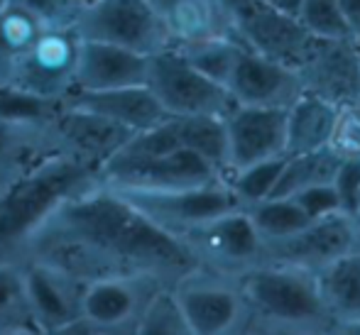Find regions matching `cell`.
Returning a JSON list of instances; mask_svg holds the SVG:
<instances>
[{
    "mask_svg": "<svg viewBox=\"0 0 360 335\" xmlns=\"http://www.w3.org/2000/svg\"><path fill=\"white\" fill-rule=\"evenodd\" d=\"M5 5H8V0H0V10H3V8H5Z\"/></svg>",
    "mask_w": 360,
    "mask_h": 335,
    "instance_id": "obj_44",
    "label": "cell"
},
{
    "mask_svg": "<svg viewBox=\"0 0 360 335\" xmlns=\"http://www.w3.org/2000/svg\"><path fill=\"white\" fill-rule=\"evenodd\" d=\"M22 260L47 265L81 284L152 277L174 287L196 269L179 237L101 181L67 199L42 223Z\"/></svg>",
    "mask_w": 360,
    "mask_h": 335,
    "instance_id": "obj_1",
    "label": "cell"
},
{
    "mask_svg": "<svg viewBox=\"0 0 360 335\" xmlns=\"http://www.w3.org/2000/svg\"><path fill=\"white\" fill-rule=\"evenodd\" d=\"M353 47H356V54H358V62H360V34H356V37H351Z\"/></svg>",
    "mask_w": 360,
    "mask_h": 335,
    "instance_id": "obj_42",
    "label": "cell"
},
{
    "mask_svg": "<svg viewBox=\"0 0 360 335\" xmlns=\"http://www.w3.org/2000/svg\"><path fill=\"white\" fill-rule=\"evenodd\" d=\"M174 125L181 147L199 155L206 164L214 166L218 176L228 181L231 162H228L226 118H221V115H186V118H174Z\"/></svg>",
    "mask_w": 360,
    "mask_h": 335,
    "instance_id": "obj_26",
    "label": "cell"
},
{
    "mask_svg": "<svg viewBox=\"0 0 360 335\" xmlns=\"http://www.w3.org/2000/svg\"><path fill=\"white\" fill-rule=\"evenodd\" d=\"M34 13L47 27H74L89 0H15Z\"/></svg>",
    "mask_w": 360,
    "mask_h": 335,
    "instance_id": "obj_36",
    "label": "cell"
},
{
    "mask_svg": "<svg viewBox=\"0 0 360 335\" xmlns=\"http://www.w3.org/2000/svg\"><path fill=\"white\" fill-rule=\"evenodd\" d=\"M81 42L84 39L76 27L44 29L37 42L20 57L10 84L44 98L64 100L74 91Z\"/></svg>",
    "mask_w": 360,
    "mask_h": 335,
    "instance_id": "obj_10",
    "label": "cell"
},
{
    "mask_svg": "<svg viewBox=\"0 0 360 335\" xmlns=\"http://www.w3.org/2000/svg\"><path fill=\"white\" fill-rule=\"evenodd\" d=\"M245 213L250 216L255 230L260 232L262 242L280 240L311 223V218L302 211V206L289 196H270V199L250 203L245 206Z\"/></svg>",
    "mask_w": 360,
    "mask_h": 335,
    "instance_id": "obj_30",
    "label": "cell"
},
{
    "mask_svg": "<svg viewBox=\"0 0 360 335\" xmlns=\"http://www.w3.org/2000/svg\"><path fill=\"white\" fill-rule=\"evenodd\" d=\"M353 218H356V223H358V228H360V206H358V211L353 213Z\"/></svg>",
    "mask_w": 360,
    "mask_h": 335,
    "instance_id": "obj_43",
    "label": "cell"
},
{
    "mask_svg": "<svg viewBox=\"0 0 360 335\" xmlns=\"http://www.w3.org/2000/svg\"><path fill=\"white\" fill-rule=\"evenodd\" d=\"M336 115L338 105L328 103L321 96L302 91L297 100L287 108L285 155H302V152L326 147Z\"/></svg>",
    "mask_w": 360,
    "mask_h": 335,
    "instance_id": "obj_23",
    "label": "cell"
},
{
    "mask_svg": "<svg viewBox=\"0 0 360 335\" xmlns=\"http://www.w3.org/2000/svg\"><path fill=\"white\" fill-rule=\"evenodd\" d=\"M150 5L174 47L236 34L231 15L218 0H150Z\"/></svg>",
    "mask_w": 360,
    "mask_h": 335,
    "instance_id": "obj_21",
    "label": "cell"
},
{
    "mask_svg": "<svg viewBox=\"0 0 360 335\" xmlns=\"http://www.w3.org/2000/svg\"><path fill=\"white\" fill-rule=\"evenodd\" d=\"M302 206V211L307 213L309 218H321V216H328V213H336L341 211V203H338V196H336V189L333 184H319V186H311V189H304L299 194L289 196Z\"/></svg>",
    "mask_w": 360,
    "mask_h": 335,
    "instance_id": "obj_38",
    "label": "cell"
},
{
    "mask_svg": "<svg viewBox=\"0 0 360 335\" xmlns=\"http://www.w3.org/2000/svg\"><path fill=\"white\" fill-rule=\"evenodd\" d=\"M226 88L238 105L289 108L302 93V81L297 69L272 62L245 47L238 57Z\"/></svg>",
    "mask_w": 360,
    "mask_h": 335,
    "instance_id": "obj_17",
    "label": "cell"
},
{
    "mask_svg": "<svg viewBox=\"0 0 360 335\" xmlns=\"http://www.w3.org/2000/svg\"><path fill=\"white\" fill-rule=\"evenodd\" d=\"M0 335H39L25 289L22 262H0Z\"/></svg>",
    "mask_w": 360,
    "mask_h": 335,
    "instance_id": "obj_28",
    "label": "cell"
},
{
    "mask_svg": "<svg viewBox=\"0 0 360 335\" xmlns=\"http://www.w3.org/2000/svg\"><path fill=\"white\" fill-rule=\"evenodd\" d=\"M145 86L172 118H186V115L226 118L228 110L236 105L226 86L216 84L191 67L174 47L152 54L147 62Z\"/></svg>",
    "mask_w": 360,
    "mask_h": 335,
    "instance_id": "obj_6",
    "label": "cell"
},
{
    "mask_svg": "<svg viewBox=\"0 0 360 335\" xmlns=\"http://www.w3.org/2000/svg\"><path fill=\"white\" fill-rule=\"evenodd\" d=\"M223 179L199 155L186 147L130 164H105L101 169V184L118 191H165V189H189V186L211 184Z\"/></svg>",
    "mask_w": 360,
    "mask_h": 335,
    "instance_id": "obj_13",
    "label": "cell"
},
{
    "mask_svg": "<svg viewBox=\"0 0 360 335\" xmlns=\"http://www.w3.org/2000/svg\"><path fill=\"white\" fill-rule=\"evenodd\" d=\"M49 152H59L49 125H27L0 118V191Z\"/></svg>",
    "mask_w": 360,
    "mask_h": 335,
    "instance_id": "obj_24",
    "label": "cell"
},
{
    "mask_svg": "<svg viewBox=\"0 0 360 335\" xmlns=\"http://www.w3.org/2000/svg\"><path fill=\"white\" fill-rule=\"evenodd\" d=\"M98 169L49 152L0 191V262H20L27 242L67 199L98 184Z\"/></svg>",
    "mask_w": 360,
    "mask_h": 335,
    "instance_id": "obj_3",
    "label": "cell"
},
{
    "mask_svg": "<svg viewBox=\"0 0 360 335\" xmlns=\"http://www.w3.org/2000/svg\"><path fill=\"white\" fill-rule=\"evenodd\" d=\"M285 128L287 108L233 105L226 115L231 174L255 162L285 155Z\"/></svg>",
    "mask_w": 360,
    "mask_h": 335,
    "instance_id": "obj_16",
    "label": "cell"
},
{
    "mask_svg": "<svg viewBox=\"0 0 360 335\" xmlns=\"http://www.w3.org/2000/svg\"><path fill=\"white\" fill-rule=\"evenodd\" d=\"M260 3L267 5V8H272V10H277V13H285V15L297 18L304 0H260Z\"/></svg>",
    "mask_w": 360,
    "mask_h": 335,
    "instance_id": "obj_40",
    "label": "cell"
},
{
    "mask_svg": "<svg viewBox=\"0 0 360 335\" xmlns=\"http://www.w3.org/2000/svg\"><path fill=\"white\" fill-rule=\"evenodd\" d=\"M243 313L233 335H331L314 274L297 267L260 262L233 279Z\"/></svg>",
    "mask_w": 360,
    "mask_h": 335,
    "instance_id": "obj_2",
    "label": "cell"
},
{
    "mask_svg": "<svg viewBox=\"0 0 360 335\" xmlns=\"http://www.w3.org/2000/svg\"><path fill=\"white\" fill-rule=\"evenodd\" d=\"M328 147L341 159H360V105H341Z\"/></svg>",
    "mask_w": 360,
    "mask_h": 335,
    "instance_id": "obj_35",
    "label": "cell"
},
{
    "mask_svg": "<svg viewBox=\"0 0 360 335\" xmlns=\"http://www.w3.org/2000/svg\"><path fill=\"white\" fill-rule=\"evenodd\" d=\"M333 189L343 213H356L360 206V159H341L333 174Z\"/></svg>",
    "mask_w": 360,
    "mask_h": 335,
    "instance_id": "obj_37",
    "label": "cell"
},
{
    "mask_svg": "<svg viewBox=\"0 0 360 335\" xmlns=\"http://www.w3.org/2000/svg\"><path fill=\"white\" fill-rule=\"evenodd\" d=\"M64 100L94 110V113L103 115V118L113 120L133 133L155 128V125L172 118L145 84L108 91H72Z\"/></svg>",
    "mask_w": 360,
    "mask_h": 335,
    "instance_id": "obj_20",
    "label": "cell"
},
{
    "mask_svg": "<svg viewBox=\"0 0 360 335\" xmlns=\"http://www.w3.org/2000/svg\"><path fill=\"white\" fill-rule=\"evenodd\" d=\"M64 100H52L30 93L13 84L0 86V118L27 125H49Z\"/></svg>",
    "mask_w": 360,
    "mask_h": 335,
    "instance_id": "obj_32",
    "label": "cell"
},
{
    "mask_svg": "<svg viewBox=\"0 0 360 335\" xmlns=\"http://www.w3.org/2000/svg\"><path fill=\"white\" fill-rule=\"evenodd\" d=\"M302 91L321 96L333 105L360 103V62L351 37L311 39L302 64L297 67Z\"/></svg>",
    "mask_w": 360,
    "mask_h": 335,
    "instance_id": "obj_12",
    "label": "cell"
},
{
    "mask_svg": "<svg viewBox=\"0 0 360 335\" xmlns=\"http://www.w3.org/2000/svg\"><path fill=\"white\" fill-rule=\"evenodd\" d=\"M233 29L248 49L292 69L302 64L314 39L297 18L277 13L260 0H252L233 18Z\"/></svg>",
    "mask_w": 360,
    "mask_h": 335,
    "instance_id": "obj_15",
    "label": "cell"
},
{
    "mask_svg": "<svg viewBox=\"0 0 360 335\" xmlns=\"http://www.w3.org/2000/svg\"><path fill=\"white\" fill-rule=\"evenodd\" d=\"M331 335H360V255H348L314 274Z\"/></svg>",
    "mask_w": 360,
    "mask_h": 335,
    "instance_id": "obj_22",
    "label": "cell"
},
{
    "mask_svg": "<svg viewBox=\"0 0 360 335\" xmlns=\"http://www.w3.org/2000/svg\"><path fill=\"white\" fill-rule=\"evenodd\" d=\"M218 3H221L223 8H226V13L231 15V20H233L238 13H240V10H245L248 5L252 3V0H218Z\"/></svg>",
    "mask_w": 360,
    "mask_h": 335,
    "instance_id": "obj_41",
    "label": "cell"
},
{
    "mask_svg": "<svg viewBox=\"0 0 360 335\" xmlns=\"http://www.w3.org/2000/svg\"><path fill=\"white\" fill-rule=\"evenodd\" d=\"M167 284L152 277H110L86 284L81 316L62 335H135L150 296Z\"/></svg>",
    "mask_w": 360,
    "mask_h": 335,
    "instance_id": "obj_7",
    "label": "cell"
},
{
    "mask_svg": "<svg viewBox=\"0 0 360 335\" xmlns=\"http://www.w3.org/2000/svg\"><path fill=\"white\" fill-rule=\"evenodd\" d=\"M338 164H341V157L333 155L328 145L311 152H302V155H287L280 179L270 196H294L311 186L331 184Z\"/></svg>",
    "mask_w": 360,
    "mask_h": 335,
    "instance_id": "obj_27",
    "label": "cell"
},
{
    "mask_svg": "<svg viewBox=\"0 0 360 335\" xmlns=\"http://www.w3.org/2000/svg\"><path fill=\"white\" fill-rule=\"evenodd\" d=\"M285 157L287 155L270 157V159L255 162V164L243 166V169H238L236 174H231L228 184H231L233 194H236V199L240 201L243 208L250 206V203L267 199V196L272 194L277 179H280L282 166H285Z\"/></svg>",
    "mask_w": 360,
    "mask_h": 335,
    "instance_id": "obj_33",
    "label": "cell"
},
{
    "mask_svg": "<svg viewBox=\"0 0 360 335\" xmlns=\"http://www.w3.org/2000/svg\"><path fill=\"white\" fill-rule=\"evenodd\" d=\"M297 20L316 39H348L351 29L338 0H304Z\"/></svg>",
    "mask_w": 360,
    "mask_h": 335,
    "instance_id": "obj_34",
    "label": "cell"
},
{
    "mask_svg": "<svg viewBox=\"0 0 360 335\" xmlns=\"http://www.w3.org/2000/svg\"><path fill=\"white\" fill-rule=\"evenodd\" d=\"M135 335H191L172 287H160L152 294L143 308Z\"/></svg>",
    "mask_w": 360,
    "mask_h": 335,
    "instance_id": "obj_31",
    "label": "cell"
},
{
    "mask_svg": "<svg viewBox=\"0 0 360 335\" xmlns=\"http://www.w3.org/2000/svg\"><path fill=\"white\" fill-rule=\"evenodd\" d=\"M348 255H360V228L356 218L343 211L314 218L302 230L280 240L262 242V262L297 267L309 274Z\"/></svg>",
    "mask_w": 360,
    "mask_h": 335,
    "instance_id": "obj_8",
    "label": "cell"
},
{
    "mask_svg": "<svg viewBox=\"0 0 360 335\" xmlns=\"http://www.w3.org/2000/svg\"><path fill=\"white\" fill-rule=\"evenodd\" d=\"M174 49L204 76H209L216 84L226 86L233 69H236L238 57L245 49V44L240 42L238 34H228V37H214V39H201V42L181 44V47Z\"/></svg>",
    "mask_w": 360,
    "mask_h": 335,
    "instance_id": "obj_29",
    "label": "cell"
},
{
    "mask_svg": "<svg viewBox=\"0 0 360 335\" xmlns=\"http://www.w3.org/2000/svg\"><path fill=\"white\" fill-rule=\"evenodd\" d=\"M196 267L218 277L238 279L262 262V237L245 208H233L179 235Z\"/></svg>",
    "mask_w": 360,
    "mask_h": 335,
    "instance_id": "obj_5",
    "label": "cell"
},
{
    "mask_svg": "<svg viewBox=\"0 0 360 335\" xmlns=\"http://www.w3.org/2000/svg\"><path fill=\"white\" fill-rule=\"evenodd\" d=\"M118 194L133 203L140 213H145L152 223H157L167 232H172L174 237L184 235L186 230L221 216V213H228L233 208H243L226 179H216L211 184L201 186H189V189H128L118 191Z\"/></svg>",
    "mask_w": 360,
    "mask_h": 335,
    "instance_id": "obj_9",
    "label": "cell"
},
{
    "mask_svg": "<svg viewBox=\"0 0 360 335\" xmlns=\"http://www.w3.org/2000/svg\"><path fill=\"white\" fill-rule=\"evenodd\" d=\"M356 105H360V103H356Z\"/></svg>",
    "mask_w": 360,
    "mask_h": 335,
    "instance_id": "obj_45",
    "label": "cell"
},
{
    "mask_svg": "<svg viewBox=\"0 0 360 335\" xmlns=\"http://www.w3.org/2000/svg\"><path fill=\"white\" fill-rule=\"evenodd\" d=\"M49 29L42 20L15 0H8L0 10V86L10 84L20 57L37 42V37Z\"/></svg>",
    "mask_w": 360,
    "mask_h": 335,
    "instance_id": "obj_25",
    "label": "cell"
},
{
    "mask_svg": "<svg viewBox=\"0 0 360 335\" xmlns=\"http://www.w3.org/2000/svg\"><path fill=\"white\" fill-rule=\"evenodd\" d=\"M74 27L81 39L115 44L143 57L174 47L150 0H89Z\"/></svg>",
    "mask_w": 360,
    "mask_h": 335,
    "instance_id": "obj_4",
    "label": "cell"
},
{
    "mask_svg": "<svg viewBox=\"0 0 360 335\" xmlns=\"http://www.w3.org/2000/svg\"><path fill=\"white\" fill-rule=\"evenodd\" d=\"M22 272L30 308L39 333L62 335L81 316V298H84L86 284L30 260H22Z\"/></svg>",
    "mask_w": 360,
    "mask_h": 335,
    "instance_id": "obj_18",
    "label": "cell"
},
{
    "mask_svg": "<svg viewBox=\"0 0 360 335\" xmlns=\"http://www.w3.org/2000/svg\"><path fill=\"white\" fill-rule=\"evenodd\" d=\"M49 133L54 137V145L64 155H72L84 164L98 169L108 159H113L115 152L125 145L135 133L103 115L94 113L89 108L67 103L54 113L49 123Z\"/></svg>",
    "mask_w": 360,
    "mask_h": 335,
    "instance_id": "obj_14",
    "label": "cell"
},
{
    "mask_svg": "<svg viewBox=\"0 0 360 335\" xmlns=\"http://www.w3.org/2000/svg\"><path fill=\"white\" fill-rule=\"evenodd\" d=\"M191 335H233L243 313V298L233 279L206 269H191L172 287Z\"/></svg>",
    "mask_w": 360,
    "mask_h": 335,
    "instance_id": "obj_11",
    "label": "cell"
},
{
    "mask_svg": "<svg viewBox=\"0 0 360 335\" xmlns=\"http://www.w3.org/2000/svg\"><path fill=\"white\" fill-rule=\"evenodd\" d=\"M150 57L105 42L84 39L76 64L74 91H108L125 86H143L147 81Z\"/></svg>",
    "mask_w": 360,
    "mask_h": 335,
    "instance_id": "obj_19",
    "label": "cell"
},
{
    "mask_svg": "<svg viewBox=\"0 0 360 335\" xmlns=\"http://www.w3.org/2000/svg\"><path fill=\"white\" fill-rule=\"evenodd\" d=\"M338 5H341V13L351 29V37H356L360 34V0H338Z\"/></svg>",
    "mask_w": 360,
    "mask_h": 335,
    "instance_id": "obj_39",
    "label": "cell"
}]
</instances>
